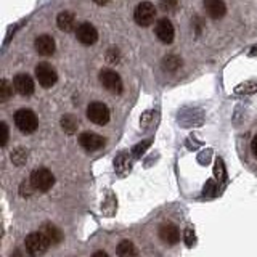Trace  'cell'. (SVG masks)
<instances>
[{"mask_svg":"<svg viewBox=\"0 0 257 257\" xmlns=\"http://www.w3.org/2000/svg\"><path fill=\"white\" fill-rule=\"evenodd\" d=\"M215 191H217V183H214L212 180H209L206 183V187H204V195L206 196H214Z\"/></svg>","mask_w":257,"mask_h":257,"instance_id":"d4e9b609","label":"cell"},{"mask_svg":"<svg viewBox=\"0 0 257 257\" xmlns=\"http://www.w3.org/2000/svg\"><path fill=\"white\" fill-rule=\"evenodd\" d=\"M100 82L101 85L106 88L108 92L111 93H116L119 95L120 92H122V79H120V76L117 74L116 71H112V69H103L100 71Z\"/></svg>","mask_w":257,"mask_h":257,"instance_id":"8992f818","label":"cell"},{"mask_svg":"<svg viewBox=\"0 0 257 257\" xmlns=\"http://www.w3.org/2000/svg\"><path fill=\"white\" fill-rule=\"evenodd\" d=\"M251 148H252V153H254V156L257 158V135L252 139V142H251Z\"/></svg>","mask_w":257,"mask_h":257,"instance_id":"f546056e","label":"cell"},{"mask_svg":"<svg viewBox=\"0 0 257 257\" xmlns=\"http://www.w3.org/2000/svg\"><path fill=\"white\" fill-rule=\"evenodd\" d=\"M56 24L63 32H72L76 28V16L71 12H61L56 18Z\"/></svg>","mask_w":257,"mask_h":257,"instance_id":"9a60e30c","label":"cell"},{"mask_svg":"<svg viewBox=\"0 0 257 257\" xmlns=\"http://www.w3.org/2000/svg\"><path fill=\"white\" fill-rule=\"evenodd\" d=\"M31 185L34 187V190H39V191H48L55 183V177L53 174L48 171L45 167H39V169H34L31 174V179H29Z\"/></svg>","mask_w":257,"mask_h":257,"instance_id":"7a4b0ae2","label":"cell"},{"mask_svg":"<svg viewBox=\"0 0 257 257\" xmlns=\"http://www.w3.org/2000/svg\"><path fill=\"white\" fill-rule=\"evenodd\" d=\"M215 175H217V179L219 180H223V177H225V172H223V163L219 159L215 163Z\"/></svg>","mask_w":257,"mask_h":257,"instance_id":"484cf974","label":"cell"},{"mask_svg":"<svg viewBox=\"0 0 257 257\" xmlns=\"http://www.w3.org/2000/svg\"><path fill=\"white\" fill-rule=\"evenodd\" d=\"M76 36L79 42L84 45H93L98 40V32H96V29L90 23H82L80 26H77Z\"/></svg>","mask_w":257,"mask_h":257,"instance_id":"9c48e42d","label":"cell"},{"mask_svg":"<svg viewBox=\"0 0 257 257\" xmlns=\"http://www.w3.org/2000/svg\"><path fill=\"white\" fill-rule=\"evenodd\" d=\"M24 247H26L29 255L39 257V255H44L47 252V249L50 247V243H48V239L44 236L42 231H32L26 236Z\"/></svg>","mask_w":257,"mask_h":257,"instance_id":"6da1fadb","label":"cell"},{"mask_svg":"<svg viewBox=\"0 0 257 257\" xmlns=\"http://www.w3.org/2000/svg\"><path fill=\"white\" fill-rule=\"evenodd\" d=\"M93 2L96 4V5H106L109 0H93Z\"/></svg>","mask_w":257,"mask_h":257,"instance_id":"1f68e13d","label":"cell"},{"mask_svg":"<svg viewBox=\"0 0 257 257\" xmlns=\"http://www.w3.org/2000/svg\"><path fill=\"white\" fill-rule=\"evenodd\" d=\"M79 143H80V147L87 151H96L106 143V140H104L101 135H96L92 132H84L79 135Z\"/></svg>","mask_w":257,"mask_h":257,"instance_id":"30bf717a","label":"cell"},{"mask_svg":"<svg viewBox=\"0 0 257 257\" xmlns=\"http://www.w3.org/2000/svg\"><path fill=\"white\" fill-rule=\"evenodd\" d=\"M180 63L182 61L177 58V56H169V58L164 60V68L169 69V71H174V69H177L180 66Z\"/></svg>","mask_w":257,"mask_h":257,"instance_id":"603a6c76","label":"cell"},{"mask_svg":"<svg viewBox=\"0 0 257 257\" xmlns=\"http://www.w3.org/2000/svg\"><path fill=\"white\" fill-rule=\"evenodd\" d=\"M15 90L23 96H29L34 93V80L28 74H18L13 79Z\"/></svg>","mask_w":257,"mask_h":257,"instance_id":"8fae6325","label":"cell"},{"mask_svg":"<svg viewBox=\"0 0 257 257\" xmlns=\"http://www.w3.org/2000/svg\"><path fill=\"white\" fill-rule=\"evenodd\" d=\"M159 238L164 241L166 244H177L180 239V231L179 228L172 223H164L163 227L159 228Z\"/></svg>","mask_w":257,"mask_h":257,"instance_id":"5bb4252c","label":"cell"},{"mask_svg":"<svg viewBox=\"0 0 257 257\" xmlns=\"http://www.w3.org/2000/svg\"><path fill=\"white\" fill-rule=\"evenodd\" d=\"M87 117L96 125H106L109 122V109L101 101H93L87 108Z\"/></svg>","mask_w":257,"mask_h":257,"instance_id":"5b68a950","label":"cell"},{"mask_svg":"<svg viewBox=\"0 0 257 257\" xmlns=\"http://www.w3.org/2000/svg\"><path fill=\"white\" fill-rule=\"evenodd\" d=\"M2 140H0V145H2V147H5L7 145V142H8V127H7V124L5 122H2Z\"/></svg>","mask_w":257,"mask_h":257,"instance_id":"f1b7e54d","label":"cell"},{"mask_svg":"<svg viewBox=\"0 0 257 257\" xmlns=\"http://www.w3.org/2000/svg\"><path fill=\"white\" fill-rule=\"evenodd\" d=\"M36 77L39 80V84L45 88L53 87L56 84V80H58V74H56L55 68L48 63H39L37 64L36 66Z\"/></svg>","mask_w":257,"mask_h":257,"instance_id":"52a82bcc","label":"cell"},{"mask_svg":"<svg viewBox=\"0 0 257 257\" xmlns=\"http://www.w3.org/2000/svg\"><path fill=\"white\" fill-rule=\"evenodd\" d=\"M12 93H13V87L8 84L7 79H4L2 82H0V101L2 103L7 101L12 96Z\"/></svg>","mask_w":257,"mask_h":257,"instance_id":"ffe728a7","label":"cell"},{"mask_svg":"<svg viewBox=\"0 0 257 257\" xmlns=\"http://www.w3.org/2000/svg\"><path fill=\"white\" fill-rule=\"evenodd\" d=\"M28 156V153L24 151V150H21V148H18V150H15L13 153H12V161L15 164H18V166H21V164H24L26 163V158Z\"/></svg>","mask_w":257,"mask_h":257,"instance_id":"7402d4cb","label":"cell"},{"mask_svg":"<svg viewBox=\"0 0 257 257\" xmlns=\"http://www.w3.org/2000/svg\"><path fill=\"white\" fill-rule=\"evenodd\" d=\"M40 231L44 233V236L48 239V243H50L52 246L61 243V239H63V231H61L58 227H56V225H53V223H45L44 227L40 228Z\"/></svg>","mask_w":257,"mask_h":257,"instance_id":"2e32d148","label":"cell"},{"mask_svg":"<svg viewBox=\"0 0 257 257\" xmlns=\"http://www.w3.org/2000/svg\"><path fill=\"white\" fill-rule=\"evenodd\" d=\"M156 18V8L150 2H142L137 5L135 12H134V20L135 23L142 28H147L155 21Z\"/></svg>","mask_w":257,"mask_h":257,"instance_id":"277c9868","label":"cell"},{"mask_svg":"<svg viewBox=\"0 0 257 257\" xmlns=\"http://www.w3.org/2000/svg\"><path fill=\"white\" fill-rule=\"evenodd\" d=\"M77 119L72 116V114H66L61 117V127L64 128L66 134H74L77 131Z\"/></svg>","mask_w":257,"mask_h":257,"instance_id":"ac0fdd59","label":"cell"},{"mask_svg":"<svg viewBox=\"0 0 257 257\" xmlns=\"http://www.w3.org/2000/svg\"><path fill=\"white\" fill-rule=\"evenodd\" d=\"M185 244L187 246H193V243H195V233H193L190 228L188 230H185Z\"/></svg>","mask_w":257,"mask_h":257,"instance_id":"4316f807","label":"cell"},{"mask_svg":"<svg viewBox=\"0 0 257 257\" xmlns=\"http://www.w3.org/2000/svg\"><path fill=\"white\" fill-rule=\"evenodd\" d=\"M235 92L239 95H249V93H255L257 92V80H246L244 84H241L235 88Z\"/></svg>","mask_w":257,"mask_h":257,"instance_id":"d6986e66","label":"cell"},{"mask_svg":"<svg viewBox=\"0 0 257 257\" xmlns=\"http://www.w3.org/2000/svg\"><path fill=\"white\" fill-rule=\"evenodd\" d=\"M155 32H156V37H158L163 44H172L174 36H175V29H174V26H172L171 20L161 18V20L156 23Z\"/></svg>","mask_w":257,"mask_h":257,"instance_id":"ba28073f","label":"cell"},{"mask_svg":"<svg viewBox=\"0 0 257 257\" xmlns=\"http://www.w3.org/2000/svg\"><path fill=\"white\" fill-rule=\"evenodd\" d=\"M137 247L132 241L124 239L117 244V255L119 257H137Z\"/></svg>","mask_w":257,"mask_h":257,"instance_id":"e0dca14e","label":"cell"},{"mask_svg":"<svg viewBox=\"0 0 257 257\" xmlns=\"http://www.w3.org/2000/svg\"><path fill=\"white\" fill-rule=\"evenodd\" d=\"M34 47L39 55H44V56H50L55 53V48H56V44H55V39L52 36H39L34 42Z\"/></svg>","mask_w":257,"mask_h":257,"instance_id":"7c38bea8","label":"cell"},{"mask_svg":"<svg viewBox=\"0 0 257 257\" xmlns=\"http://www.w3.org/2000/svg\"><path fill=\"white\" fill-rule=\"evenodd\" d=\"M150 147V142H143V143H139L137 147L134 148V155L135 156H140V153H143L145 150H147Z\"/></svg>","mask_w":257,"mask_h":257,"instance_id":"83f0119b","label":"cell"},{"mask_svg":"<svg viewBox=\"0 0 257 257\" xmlns=\"http://www.w3.org/2000/svg\"><path fill=\"white\" fill-rule=\"evenodd\" d=\"M15 124L23 134H32L39 127V120L31 109H20L15 114Z\"/></svg>","mask_w":257,"mask_h":257,"instance_id":"3957f363","label":"cell"},{"mask_svg":"<svg viewBox=\"0 0 257 257\" xmlns=\"http://www.w3.org/2000/svg\"><path fill=\"white\" fill-rule=\"evenodd\" d=\"M125 153H120V155H119V158L114 161V164H116V167L119 169V171H124V169L128 166V163H127V159H125Z\"/></svg>","mask_w":257,"mask_h":257,"instance_id":"cb8c5ba5","label":"cell"},{"mask_svg":"<svg viewBox=\"0 0 257 257\" xmlns=\"http://www.w3.org/2000/svg\"><path fill=\"white\" fill-rule=\"evenodd\" d=\"M92 257H109V255H108L106 252H104V251H96Z\"/></svg>","mask_w":257,"mask_h":257,"instance_id":"4dcf8cb0","label":"cell"},{"mask_svg":"<svg viewBox=\"0 0 257 257\" xmlns=\"http://www.w3.org/2000/svg\"><path fill=\"white\" fill-rule=\"evenodd\" d=\"M159 7L163 12L171 13V12L177 10V7H179V0H159Z\"/></svg>","mask_w":257,"mask_h":257,"instance_id":"44dd1931","label":"cell"},{"mask_svg":"<svg viewBox=\"0 0 257 257\" xmlns=\"http://www.w3.org/2000/svg\"><path fill=\"white\" fill-rule=\"evenodd\" d=\"M204 10L209 18L212 20H222L227 13V7L222 0H204Z\"/></svg>","mask_w":257,"mask_h":257,"instance_id":"4fadbf2b","label":"cell"}]
</instances>
